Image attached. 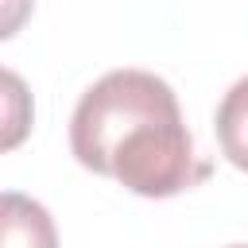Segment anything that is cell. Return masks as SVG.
I'll return each instance as SVG.
<instances>
[{
    "label": "cell",
    "mask_w": 248,
    "mask_h": 248,
    "mask_svg": "<svg viewBox=\"0 0 248 248\" xmlns=\"http://www.w3.org/2000/svg\"><path fill=\"white\" fill-rule=\"evenodd\" d=\"M74 159L140 198H170L209 178L182 124L174 89L147 70H112L93 81L70 116Z\"/></svg>",
    "instance_id": "6da1fadb"
},
{
    "label": "cell",
    "mask_w": 248,
    "mask_h": 248,
    "mask_svg": "<svg viewBox=\"0 0 248 248\" xmlns=\"http://www.w3.org/2000/svg\"><path fill=\"white\" fill-rule=\"evenodd\" d=\"M0 248H58L50 213L35 198L8 190L0 209Z\"/></svg>",
    "instance_id": "7a4b0ae2"
},
{
    "label": "cell",
    "mask_w": 248,
    "mask_h": 248,
    "mask_svg": "<svg viewBox=\"0 0 248 248\" xmlns=\"http://www.w3.org/2000/svg\"><path fill=\"white\" fill-rule=\"evenodd\" d=\"M232 248H248V244H232Z\"/></svg>",
    "instance_id": "277c9868"
},
{
    "label": "cell",
    "mask_w": 248,
    "mask_h": 248,
    "mask_svg": "<svg viewBox=\"0 0 248 248\" xmlns=\"http://www.w3.org/2000/svg\"><path fill=\"white\" fill-rule=\"evenodd\" d=\"M217 143L225 151V159L248 174V78H240L217 105Z\"/></svg>",
    "instance_id": "3957f363"
}]
</instances>
